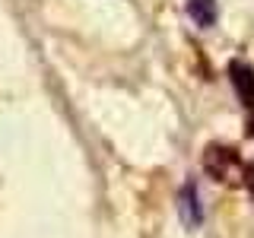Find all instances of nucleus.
<instances>
[{
    "instance_id": "f03ea898",
    "label": "nucleus",
    "mask_w": 254,
    "mask_h": 238,
    "mask_svg": "<svg viewBox=\"0 0 254 238\" xmlns=\"http://www.w3.org/2000/svg\"><path fill=\"white\" fill-rule=\"evenodd\" d=\"M229 79H232L238 99H242L245 111H248V130L245 133L254 137V70L248 67V63H242V60H232L229 63Z\"/></svg>"
},
{
    "instance_id": "20e7f679",
    "label": "nucleus",
    "mask_w": 254,
    "mask_h": 238,
    "mask_svg": "<svg viewBox=\"0 0 254 238\" xmlns=\"http://www.w3.org/2000/svg\"><path fill=\"white\" fill-rule=\"evenodd\" d=\"M188 16L200 29H210L219 19V6H216V0H188Z\"/></svg>"
},
{
    "instance_id": "7ed1b4c3",
    "label": "nucleus",
    "mask_w": 254,
    "mask_h": 238,
    "mask_svg": "<svg viewBox=\"0 0 254 238\" xmlns=\"http://www.w3.org/2000/svg\"><path fill=\"white\" fill-rule=\"evenodd\" d=\"M178 216H181V222H185L190 232L203 226V203H200V194H197L194 178H188L185 184H181V190H178Z\"/></svg>"
},
{
    "instance_id": "39448f33",
    "label": "nucleus",
    "mask_w": 254,
    "mask_h": 238,
    "mask_svg": "<svg viewBox=\"0 0 254 238\" xmlns=\"http://www.w3.org/2000/svg\"><path fill=\"white\" fill-rule=\"evenodd\" d=\"M245 175H248V181H245V184H248V187H251V194H254V165H251V169L245 172Z\"/></svg>"
},
{
    "instance_id": "f257e3e1",
    "label": "nucleus",
    "mask_w": 254,
    "mask_h": 238,
    "mask_svg": "<svg viewBox=\"0 0 254 238\" xmlns=\"http://www.w3.org/2000/svg\"><path fill=\"white\" fill-rule=\"evenodd\" d=\"M203 172L213 181H219V184H229V181H238L245 175V165H242V156L232 146L213 143V146L203 149Z\"/></svg>"
}]
</instances>
